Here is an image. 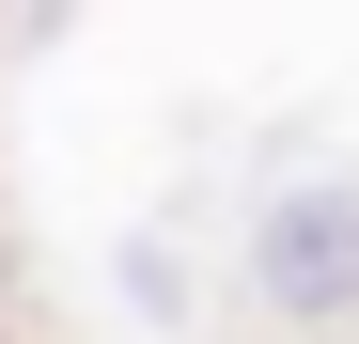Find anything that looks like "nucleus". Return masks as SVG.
Returning <instances> with one entry per match:
<instances>
[{"label": "nucleus", "mask_w": 359, "mask_h": 344, "mask_svg": "<svg viewBox=\"0 0 359 344\" xmlns=\"http://www.w3.org/2000/svg\"><path fill=\"white\" fill-rule=\"evenodd\" d=\"M266 298H297V313L359 298V204H281L266 219Z\"/></svg>", "instance_id": "nucleus-1"}]
</instances>
